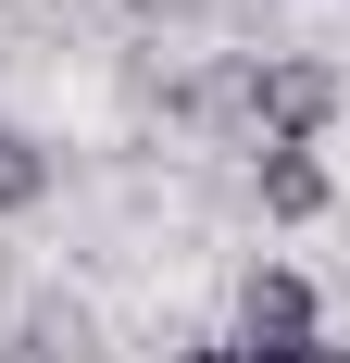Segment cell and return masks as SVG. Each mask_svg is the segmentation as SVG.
<instances>
[{
	"mask_svg": "<svg viewBox=\"0 0 350 363\" xmlns=\"http://www.w3.org/2000/svg\"><path fill=\"white\" fill-rule=\"evenodd\" d=\"M250 363H350V351H325V338H263Z\"/></svg>",
	"mask_w": 350,
	"mask_h": 363,
	"instance_id": "5b68a950",
	"label": "cell"
},
{
	"mask_svg": "<svg viewBox=\"0 0 350 363\" xmlns=\"http://www.w3.org/2000/svg\"><path fill=\"white\" fill-rule=\"evenodd\" d=\"M188 363H250V351H188Z\"/></svg>",
	"mask_w": 350,
	"mask_h": 363,
	"instance_id": "8992f818",
	"label": "cell"
},
{
	"mask_svg": "<svg viewBox=\"0 0 350 363\" xmlns=\"http://www.w3.org/2000/svg\"><path fill=\"white\" fill-rule=\"evenodd\" d=\"M250 113H263V138H276V150H300L325 113H338V75H325V63H276L263 88H250Z\"/></svg>",
	"mask_w": 350,
	"mask_h": 363,
	"instance_id": "6da1fadb",
	"label": "cell"
},
{
	"mask_svg": "<svg viewBox=\"0 0 350 363\" xmlns=\"http://www.w3.org/2000/svg\"><path fill=\"white\" fill-rule=\"evenodd\" d=\"M38 188H50V163H38V150H26V138H0V213H26Z\"/></svg>",
	"mask_w": 350,
	"mask_h": 363,
	"instance_id": "277c9868",
	"label": "cell"
},
{
	"mask_svg": "<svg viewBox=\"0 0 350 363\" xmlns=\"http://www.w3.org/2000/svg\"><path fill=\"white\" fill-rule=\"evenodd\" d=\"M263 201H276V213H325V176H313V150H276V163H263Z\"/></svg>",
	"mask_w": 350,
	"mask_h": 363,
	"instance_id": "3957f363",
	"label": "cell"
},
{
	"mask_svg": "<svg viewBox=\"0 0 350 363\" xmlns=\"http://www.w3.org/2000/svg\"><path fill=\"white\" fill-rule=\"evenodd\" d=\"M263 338H313V289L300 276H250V351Z\"/></svg>",
	"mask_w": 350,
	"mask_h": 363,
	"instance_id": "7a4b0ae2",
	"label": "cell"
}]
</instances>
